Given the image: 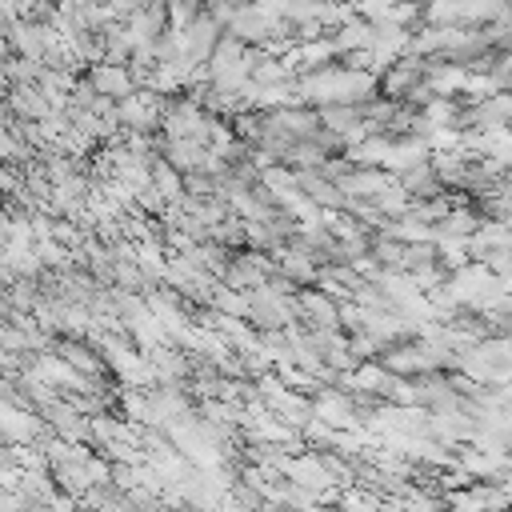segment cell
Listing matches in <instances>:
<instances>
[{"label":"cell","instance_id":"cell-1","mask_svg":"<svg viewBox=\"0 0 512 512\" xmlns=\"http://www.w3.org/2000/svg\"><path fill=\"white\" fill-rule=\"evenodd\" d=\"M372 88H376V76L372 72H352V68H324V72H312L296 84L300 100H336V104L364 100Z\"/></svg>","mask_w":512,"mask_h":512},{"label":"cell","instance_id":"cell-2","mask_svg":"<svg viewBox=\"0 0 512 512\" xmlns=\"http://www.w3.org/2000/svg\"><path fill=\"white\" fill-rule=\"evenodd\" d=\"M116 116H120V124H128L132 132H148V128L160 120V100H156L152 92H136V96L120 100Z\"/></svg>","mask_w":512,"mask_h":512},{"label":"cell","instance_id":"cell-3","mask_svg":"<svg viewBox=\"0 0 512 512\" xmlns=\"http://www.w3.org/2000/svg\"><path fill=\"white\" fill-rule=\"evenodd\" d=\"M88 80H92V88H96L104 100H112V96H120V100L136 96V92H132V76H128V68H116V64H92Z\"/></svg>","mask_w":512,"mask_h":512},{"label":"cell","instance_id":"cell-4","mask_svg":"<svg viewBox=\"0 0 512 512\" xmlns=\"http://www.w3.org/2000/svg\"><path fill=\"white\" fill-rule=\"evenodd\" d=\"M12 108H20L28 120H40V124L52 116V104H48V96H44L40 84H20V88H12Z\"/></svg>","mask_w":512,"mask_h":512},{"label":"cell","instance_id":"cell-5","mask_svg":"<svg viewBox=\"0 0 512 512\" xmlns=\"http://www.w3.org/2000/svg\"><path fill=\"white\" fill-rule=\"evenodd\" d=\"M4 432H8V444H32V436L40 432V420L32 412H20L12 400L4 404Z\"/></svg>","mask_w":512,"mask_h":512},{"label":"cell","instance_id":"cell-6","mask_svg":"<svg viewBox=\"0 0 512 512\" xmlns=\"http://www.w3.org/2000/svg\"><path fill=\"white\" fill-rule=\"evenodd\" d=\"M316 416H320V424H328V428H356V412H352V404L344 400V396H320V404H316Z\"/></svg>","mask_w":512,"mask_h":512},{"label":"cell","instance_id":"cell-7","mask_svg":"<svg viewBox=\"0 0 512 512\" xmlns=\"http://www.w3.org/2000/svg\"><path fill=\"white\" fill-rule=\"evenodd\" d=\"M388 188H392V180L380 172H352L340 180V192H348V196H384Z\"/></svg>","mask_w":512,"mask_h":512},{"label":"cell","instance_id":"cell-8","mask_svg":"<svg viewBox=\"0 0 512 512\" xmlns=\"http://www.w3.org/2000/svg\"><path fill=\"white\" fill-rule=\"evenodd\" d=\"M428 88L436 96H448L456 88H468V72L464 68H436V72H428Z\"/></svg>","mask_w":512,"mask_h":512},{"label":"cell","instance_id":"cell-9","mask_svg":"<svg viewBox=\"0 0 512 512\" xmlns=\"http://www.w3.org/2000/svg\"><path fill=\"white\" fill-rule=\"evenodd\" d=\"M56 356H60V360H68L80 376H92V372L100 368V360H96V356H88V348H84V344H76V340H64Z\"/></svg>","mask_w":512,"mask_h":512},{"label":"cell","instance_id":"cell-10","mask_svg":"<svg viewBox=\"0 0 512 512\" xmlns=\"http://www.w3.org/2000/svg\"><path fill=\"white\" fill-rule=\"evenodd\" d=\"M340 48H336V40H308L292 60H300V64H308V68H316L320 60H328V56H336Z\"/></svg>","mask_w":512,"mask_h":512},{"label":"cell","instance_id":"cell-11","mask_svg":"<svg viewBox=\"0 0 512 512\" xmlns=\"http://www.w3.org/2000/svg\"><path fill=\"white\" fill-rule=\"evenodd\" d=\"M300 304H304V308H308V312H312V316H316L320 324H336V320H340V308H336V304H332L328 296L304 292V296H300Z\"/></svg>","mask_w":512,"mask_h":512},{"label":"cell","instance_id":"cell-12","mask_svg":"<svg viewBox=\"0 0 512 512\" xmlns=\"http://www.w3.org/2000/svg\"><path fill=\"white\" fill-rule=\"evenodd\" d=\"M448 504H452L456 512H484V504H480V496H476V488H464V492H452V496H448Z\"/></svg>","mask_w":512,"mask_h":512}]
</instances>
